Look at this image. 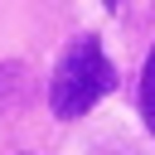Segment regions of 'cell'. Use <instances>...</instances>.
I'll use <instances>...</instances> for the list:
<instances>
[{
	"instance_id": "obj_1",
	"label": "cell",
	"mask_w": 155,
	"mask_h": 155,
	"mask_svg": "<svg viewBox=\"0 0 155 155\" xmlns=\"http://www.w3.org/2000/svg\"><path fill=\"white\" fill-rule=\"evenodd\" d=\"M111 87H116V68L107 63L102 44H97L92 34H82V39H73V44L63 48V58H58V68H53L48 107H53L58 121H78V116H82L97 97H107Z\"/></svg>"
},
{
	"instance_id": "obj_3",
	"label": "cell",
	"mask_w": 155,
	"mask_h": 155,
	"mask_svg": "<svg viewBox=\"0 0 155 155\" xmlns=\"http://www.w3.org/2000/svg\"><path fill=\"white\" fill-rule=\"evenodd\" d=\"M140 116H145V131L155 136V48L145 53V68H140Z\"/></svg>"
},
{
	"instance_id": "obj_4",
	"label": "cell",
	"mask_w": 155,
	"mask_h": 155,
	"mask_svg": "<svg viewBox=\"0 0 155 155\" xmlns=\"http://www.w3.org/2000/svg\"><path fill=\"white\" fill-rule=\"evenodd\" d=\"M102 5H107V10H116V5H121V0H102Z\"/></svg>"
},
{
	"instance_id": "obj_2",
	"label": "cell",
	"mask_w": 155,
	"mask_h": 155,
	"mask_svg": "<svg viewBox=\"0 0 155 155\" xmlns=\"http://www.w3.org/2000/svg\"><path fill=\"white\" fill-rule=\"evenodd\" d=\"M29 68L19 63V58H10V63H0V111H15L24 97H29Z\"/></svg>"
},
{
	"instance_id": "obj_5",
	"label": "cell",
	"mask_w": 155,
	"mask_h": 155,
	"mask_svg": "<svg viewBox=\"0 0 155 155\" xmlns=\"http://www.w3.org/2000/svg\"><path fill=\"white\" fill-rule=\"evenodd\" d=\"M19 155H29V150H19Z\"/></svg>"
}]
</instances>
